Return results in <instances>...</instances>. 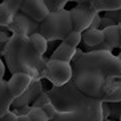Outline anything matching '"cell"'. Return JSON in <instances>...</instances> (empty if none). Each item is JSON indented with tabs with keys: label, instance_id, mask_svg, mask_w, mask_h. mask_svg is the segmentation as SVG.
<instances>
[{
	"label": "cell",
	"instance_id": "cell-7",
	"mask_svg": "<svg viewBox=\"0 0 121 121\" xmlns=\"http://www.w3.org/2000/svg\"><path fill=\"white\" fill-rule=\"evenodd\" d=\"M39 24L40 23L32 20L29 16H27L25 13L19 11L17 13L13 15V20L7 28L9 32L15 33V35L31 36L33 33L39 32Z\"/></svg>",
	"mask_w": 121,
	"mask_h": 121
},
{
	"label": "cell",
	"instance_id": "cell-24",
	"mask_svg": "<svg viewBox=\"0 0 121 121\" xmlns=\"http://www.w3.org/2000/svg\"><path fill=\"white\" fill-rule=\"evenodd\" d=\"M0 121H19V114L15 110H8L7 113L0 117Z\"/></svg>",
	"mask_w": 121,
	"mask_h": 121
},
{
	"label": "cell",
	"instance_id": "cell-6",
	"mask_svg": "<svg viewBox=\"0 0 121 121\" xmlns=\"http://www.w3.org/2000/svg\"><path fill=\"white\" fill-rule=\"evenodd\" d=\"M69 12H71L73 29L78 31V32H84L85 29H88L92 24L95 16L99 13L91 7L89 3H77V5L71 8Z\"/></svg>",
	"mask_w": 121,
	"mask_h": 121
},
{
	"label": "cell",
	"instance_id": "cell-31",
	"mask_svg": "<svg viewBox=\"0 0 121 121\" xmlns=\"http://www.w3.org/2000/svg\"><path fill=\"white\" fill-rule=\"evenodd\" d=\"M120 49H121V35H120Z\"/></svg>",
	"mask_w": 121,
	"mask_h": 121
},
{
	"label": "cell",
	"instance_id": "cell-34",
	"mask_svg": "<svg viewBox=\"0 0 121 121\" xmlns=\"http://www.w3.org/2000/svg\"><path fill=\"white\" fill-rule=\"evenodd\" d=\"M120 103H121V101H120ZM120 121H121V114H120Z\"/></svg>",
	"mask_w": 121,
	"mask_h": 121
},
{
	"label": "cell",
	"instance_id": "cell-10",
	"mask_svg": "<svg viewBox=\"0 0 121 121\" xmlns=\"http://www.w3.org/2000/svg\"><path fill=\"white\" fill-rule=\"evenodd\" d=\"M32 81V77L28 75V73H24V72H16L11 76V78L7 81V85L11 95L13 96V99L19 97L24 92L25 89L28 88V85Z\"/></svg>",
	"mask_w": 121,
	"mask_h": 121
},
{
	"label": "cell",
	"instance_id": "cell-28",
	"mask_svg": "<svg viewBox=\"0 0 121 121\" xmlns=\"http://www.w3.org/2000/svg\"><path fill=\"white\" fill-rule=\"evenodd\" d=\"M92 0H77L76 3H91Z\"/></svg>",
	"mask_w": 121,
	"mask_h": 121
},
{
	"label": "cell",
	"instance_id": "cell-17",
	"mask_svg": "<svg viewBox=\"0 0 121 121\" xmlns=\"http://www.w3.org/2000/svg\"><path fill=\"white\" fill-rule=\"evenodd\" d=\"M13 20V13L0 3V27H8Z\"/></svg>",
	"mask_w": 121,
	"mask_h": 121
},
{
	"label": "cell",
	"instance_id": "cell-8",
	"mask_svg": "<svg viewBox=\"0 0 121 121\" xmlns=\"http://www.w3.org/2000/svg\"><path fill=\"white\" fill-rule=\"evenodd\" d=\"M43 91H44V89H43L41 80L32 78V81H31V84L28 85V88L25 89V91L19 97L13 99L11 108H13V109H15V108H20V107H31L32 103L37 99V96H39Z\"/></svg>",
	"mask_w": 121,
	"mask_h": 121
},
{
	"label": "cell",
	"instance_id": "cell-19",
	"mask_svg": "<svg viewBox=\"0 0 121 121\" xmlns=\"http://www.w3.org/2000/svg\"><path fill=\"white\" fill-rule=\"evenodd\" d=\"M28 117L32 121H49V118L45 114L43 108H37V107H31V109L28 112Z\"/></svg>",
	"mask_w": 121,
	"mask_h": 121
},
{
	"label": "cell",
	"instance_id": "cell-29",
	"mask_svg": "<svg viewBox=\"0 0 121 121\" xmlns=\"http://www.w3.org/2000/svg\"><path fill=\"white\" fill-rule=\"evenodd\" d=\"M103 121H113V120H110L109 117H104V120Z\"/></svg>",
	"mask_w": 121,
	"mask_h": 121
},
{
	"label": "cell",
	"instance_id": "cell-25",
	"mask_svg": "<svg viewBox=\"0 0 121 121\" xmlns=\"http://www.w3.org/2000/svg\"><path fill=\"white\" fill-rule=\"evenodd\" d=\"M7 31H8V28H5V29H0V44L1 45H4V44L7 43L8 40H9V37H11V35L9 33H7Z\"/></svg>",
	"mask_w": 121,
	"mask_h": 121
},
{
	"label": "cell",
	"instance_id": "cell-36",
	"mask_svg": "<svg viewBox=\"0 0 121 121\" xmlns=\"http://www.w3.org/2000/svg\"><path fill=\"white\" fill-rule=\"evenodd\" d=\"M0 1H1V0H0Z\"/></svg>",
	"mask_w": 121,
	"mask_h": 121
},
{
	"label": "cell",
	"instance_id": "cell-23",
	"mask_svg": "<svg viewBox=\"0 0 121 121\" xmlns=\"http://www.w3.org/2000/svg\"><path fill=\"white\" fill-rule=\"evenodd\" d=\"M43 109H44V112H45V114L48 116V118H49V120H52V118L56 116V113H57L56 107L53 105V103H52V101H51V103H48L47 105H44Z\"/></svg>",
	"mask_w": 121,
	"mask_h": 121
},
{
	"label": "cell",
	"instance_id": "cell-11",
	"mask_svg": "<svg viewBox=\"0 0 121 121\" xmlns=\"http://www.w3.org/2000/svg\"><path fill=\"white\" fill-rule=\"evenodd\" d=\"M76 51L77 48L75 47H71L69 44H67L65 41L61 40V43L59 44V47H56V49L53 51V53L51 55L49 59H53V60H61V61H68L71 63L73 60V57L76 55Z\"/></svg>",
	"mask_w": 121,
	"mask_h": 121
},
{
	"label": "cell",
	"instance_id": "cell-9",
	"mask_svg": "<svg viewBox=\"0 0 121 121\" xmlns=\"http://www.w3.org/2000/svg\"><path fill=\"white\" fill-rule=\"evenodd\" d=\"M20 12L25 13L35 22L41 23L48 16L49 9L43 0H24L20 7Z\"/></svg>",
	"mask_w": 121,
	"mask_h": 121
},
{
	"label": "cell",
	"instance_id": "cell-35",
	"mask_svg": "<svg viewBox=\"0 0 121 121\" xmlns=\"http://www.w3.org/2000/svg\"><path fill=\"white\" fill-rule=\"evenodd\" d=\"M0 51H1V44H0Z\"/></svg>",
	"mask_w": 121,
	"mask_h": 121
},
{
	"label": "cell",
	"instance_id": "cell-4",
	"mask_svg": "<svg viewBox=\"0 0 121 121\" xmlns=\"http://www.w3.org/2000/svg\"><path fill=\"white\" fill-rule=\"evenodd\" d=\"M73 29L71 12L68 9L49 12L48 16L39 24V32L48 41L64 40V37Z\"/></svg>",
	"mask_w": 121,
	"mask_h": 121
},
{
	"label": "cell",
	"instance_id": "cell-21",
	"mask_svg": "<svg viewBox=\"0 0 121 121\" xmlns=\"http://www.w3.org/2000/svg\"><path fill=\"white\" fill-rule=\"evenodd\" d=\"M23 1H24V0H1V4L5 5V7L15 15L20 11V7H22Z\"/></svg>",
	"mask_w": 121,
	"mask_h": 121
},
{
	"label": "cell",
	"instance_id": "cell-2",
	"mask_svg": "<svg viewBox=\"0 0 121 121\" xmlns=\"http://www.w3.org/2000/svg\"><path fill=\"white\" fill-rule=\"evenodd\" d=\"M57 113L49 121H103V101L81 92L73 81L48 89Z\"/></svg>",
	"mask_w": 121,
	"mask_h": 121
},
{
	"label": "cell",
	"instance_id": "cell-22",
	"mask_svg": "<svg viewBox=\"0 0 121 121\" xmlns=\"http://www.w3.org/2000/svg\"><path fill=\"white\" fill-rule=\"evenodd\" d=\"M48 103H51V97H49V95H48V92H41L37 96V99L35 100L32 103V105L31 107H37V108H43L44 105H47Z\"/></svg>",
	"mask_w": 121,
	"mask_h": 121
},
{
	"label": "cell",
	"instance_id": "cell-1",
	"mask_svg": "<svg viewBox=\"0 0 121 121\" xmlns=\"http://www.w3.org/2000/svg\"><path fill=\"white\" fill-rule=\"evenodd\" d=\"M72 81L81 92L103 103L121 101V61L110 51H76Z\"/></svg>",
	"mask_w": 121,
	"mask_h": 121
},
{
	"label": "cell",
	"instance_id": "cell-32",
	"mask_svg": "<svg viewBox=\"0 0 121 121\" xmlns=\"http://www.w3.org/2000/svg\"><path fill=\"white\" fill-rule=\"evenodd\" d=\"M120 23H121V8H120Z\"/></svg>",
	"mask_w": 121,
	"mask_h": 121
},
{
	"label": "cell",
	"instance_id": "cell-18",
	"mask_svg": "<svg viewBox=\"0 0 121 121\" xmlns=\"http://www.w3.org/2000/svg\"><path fill=\"white\" fill-rule=\"evenodd\" d=\"M63 41H65V43L69 44L71 47H75V48H77V47L80 45V43L82 41V35H81V32L72 29L71 32H69V33H68V35L64 37V40H63Z\"/></svg>",
	"mask_w": 121,
	"mask_h": 121
},
{
	"label": "cell",
	"instance_id": "cell-14",
	"mask_svg": "<svg viewBox=\"0 0 121 121\" xmlns=\"http://www.w3.org/2000/svg\"><path fill=\"white\" fill-rule=\"evenodd\" d=\"M12 101H13V96L8 89L7 81L0 78V117L11 109Z\"/></svg>",
	"mask_w": 121,
	"mask_h": 121
},
{
	"label": "cell",
	"instance_id": "cell-5",
	"mask_svg": "<svg viewBox=\"0 0 121 121\" xmlns=\"http://www.w3.org/2000/svg\"><path fill=\"white\" fill-rule=\"evenodd\" d=\"M73 76V69L72 64L68 61L61 60H53L49 59L47 61V71H45V78L55 86H61L72 81Z\"/></svg>",
	"mask_w": 121,
	"mask_h": 121
},
{
	"label": "cell",
	"instance_id": "cell-20",
	"mask_svg": "<svg viewBox=\"0 0 121 121\" xmlns=\"http://www.w3.org/2000/svg\"><path fill=\"white\" fill-rule=\"evenodd\" d=\"M45 5L48 7L49 12H53V11H60V9H64L67 3L69 0H43Z\"/></svg>",
	"mask_w": 121,
	"mask_h": 121
},
{
	"label": "cell",
	"instance_id": "cell-15",
	"mask_svg": "<svg viewBox=\"0 0 121 121\" xmlns=\"http://www.w3.org/2000/svg\"><path fill=\"white\" fill-rule=\"evenodd\" d=\"M91 7L96 12H116L120 11L121 0H92Z\"/></svg>",
	"mask_w": 121,
	"mask_h": 121
},
{
	"label": "cell",
	"instance_id": "cell-33",
	"mask_svg": "<svg viewBox=\"0 0 121 121\" xmlns=\"http://www.w3.org/2000/svg\"><path fill=\"white\" fill-rule=\"evenodd\" d=\"M69 1H77V0H69Z\"/></svg>",
	"mask_w": 121,
	"mask_h": 121
},
{
	"label": "cell",
	"instance_id": "cell-27",
	"mask_svg": "<svg viewBox=\"0 0 121 121\" xmlns=\"http://www.w3.org/2000/svg\"><path fill=\"white\" fill-rule=\"evenodd\" d=\"M19 121H32L28 117V114H20L19 116Z\"/></svg>",
	"mask_w": 121,
	"mask_h": 121
},
{
	"label": "cell",
	"instance_id": "cell-26",
	"mask_svg": "<svg viewBox=\"0 0 121 121\" xmlns=\"http://www.w3.org/2000/svg\"><path fill=\"white\" fill-rule=\"evenodd\" d=\"M4 73H5V64L3 59L0 57V78H4Z\"/></svg>",
	"mask_w": 121,
	"mask_h": 121
},
{
	"label": "cell",
	"instance_id": "cell-16",
	"mask_svg": "<svg viewBox=\"0 0 121 121\" xmlns=\"http://www.w3.org/2000/svg\"><path fill=\"white\" fill-rule=\"evenodd\" d=\"M29 40H31V44H32V47L35 48L36 52L39 55H41V56H44V53H45L47 49H48V43H49V41H48L40 32H36V33H33V35H31L29 36Z\"/></svg>",
	"mask_w": 121,
	"mask_h": 121
},
{
	"label": "cell",
	"instance_id": "cell-12",
	"mask_svg": "<svg viewBox=\"0 0 121 121\" xmlns=\"http://www.w3.org/2000/svg\"><path fill=\"white\" fill-rule=\"evenodd\" d=\"M103 32H104V41L107 44H109L113 49L120 48V35H121V25L113 24V25H108L104 27Z\"/></svg>",
	"mask_w": 121,
	"mask_h": 121
},
{
	"label": "cell",
	"instance_id": "cell-30",
	"mask_svg": "<svg viewBox=\"0 0 121 121\" xmlns=\"http://www.w3.org/2000/svg\"><path fill=\"white\" fill-rule=\"evenodd\" d=\"M117 56H118V59H120V61H121V51H120V53H118Z\"/></svg>",
	"mask_w": 121,
	"mask_h": 121
},
{
	"label": "cell",
	"instance_id": "cell-3",
	"mask_svg": "<svg viewBox=\"0 0 121 121\" xmlns=\"http://www.w3.org/2000/svg\"><path fill=\"white\" fill-rule=\"evenodd\" d=\"M0 56L3 57L11 75L16 72H24L36 80L45 78L48 60L35 51L29 36L12 33L9 40L1 47Z\"/></svg>",
	"mask_w": 121,
	"mask_h": 121
},
{
	"label": "cell",
	"instance_id": "cell-13",
	"mask_svg": "<svg viewBox=\"0 0 121 121\" xmlns=\"http://www.w3.org/2000/svg\"><path fill=\"white\" fill-rule=\"evenodd\" d=\"M82 35V43L86 47L95 48V47L100 45L101 43H104V32L103 29L99 28H88L84 32H81Z\"/></svg>",
	"mask_w": 121,
	"mask_h": 121
}]
</instances>
